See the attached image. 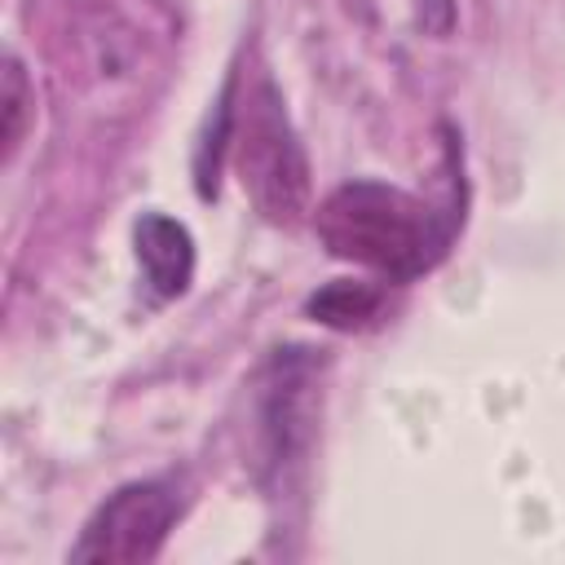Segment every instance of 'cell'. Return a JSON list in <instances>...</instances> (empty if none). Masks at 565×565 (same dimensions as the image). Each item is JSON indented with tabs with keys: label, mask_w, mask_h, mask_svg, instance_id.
<instances>
[{
	"label": "cell",
	"mask_w": 565,
	"mask_h": 565,
	"mask_svg": "<svg viewBox=\"0 0 565 565\" xmlns=\"http://www.w3.org/2000/svg\"><path fill=\"white\" fill-rule=\"evenodd\" d=\"M313 230L331 256L353 260L380 278L411 282L446 256L455 216H441L397 185L349 181L318 203Z\"/></svg>",
	"instance_id": "cell-1"
},
{
	"label": "cell",
	"mask_w": 565,
	"mask_h": 565,
	"mask_svg": "<svg viewBox=\"0 0 565 565\" xmlns=\"http://www.w3.org/2000/svg\"><path fill=\"white\" fill-rule=\"evenodd\" d=\"M234 168L256 203V212L274 225H296L309 212V159L282 106L274 79H260L243 110L234 115Z\"/></svg>",
	"instance_id": "cell-2"
},
{
	"label": "cell",
	"mask_w": 565,
	"mask_h": 565,
	"mask_svg": "<svg viewBox=\"0 0 565 565\" xmlns=\"http://www.w3.org/2000/svg\"><path fill=\"white\" fill-rule=\"evenodd\" d=\"M181 499L168 481H128L97 503L84 521L71 561L75 565H146L159 556L168 530L177 525Z\"/></svg>",
	"instance_id": "cell-3"
},
{
	"label": "cell",
	"mask_w": 565,
	"mask_h": 565,
	"mask_svg": "<svg viewBox=\"0 0 565 565\" xmlns=\"http://www.w3.org/2000/svg\"><path fill=\"white\" fill-rule=\"evenodd\" d=\"M313 358L305 349H287L269 362L260 380V463L269 472H287L300 463L313 437Z\"/></svg>",
	"instance_id": "cell-4"
},
{
	"label": "cell",
	"mask_w": 565,
	"mask_h": 565,
	"mask_svg": "<svg viewBox=\"0 0 565 565\" xmlns=\"http://www.w3.org/2000/svg\"><path fill=\"white\" fill-rule=\"evenodd\" d=\"M132 243H137L141 278L159 300H172L190 287V278H194V238L181 221H172L163 212H146L132 230Z\"/></svg>",
	"instance_id": "cell-5"
},
{
	"label": "cell",
	"mask_w": 565,
	"mask_h": 565,
	"mask_svg": "<svg viewBox=\"0 0 565 565\" xmlns=\"http://www.w3.org/2000/svg\"><path fill=\"white\" fill-rule=\"evenodd\" d=\"M380 309H384V291L371 282H353V278L327 282L305 300V313L331 331H362L380 318Z\"/></svg>",
	"instance_id": "cell-6"
},
{
	"label": "cell",
	"mask_w": 565,
	"mask_h": 565,
	"mask_svg": "<svg viewBox=\"0 0 565 565\" xmlns=\"http://www.w3.org/2000/svg\"><path fill=\"white\" fill-rule=\"evenodd\" d=\"M0 106H4V154L18 150L22 132H26V115H31V84H26V71L18 57H4V93H0Z\"/></svg>",
	"instance_id": "cell-7"
}]
</instances>
